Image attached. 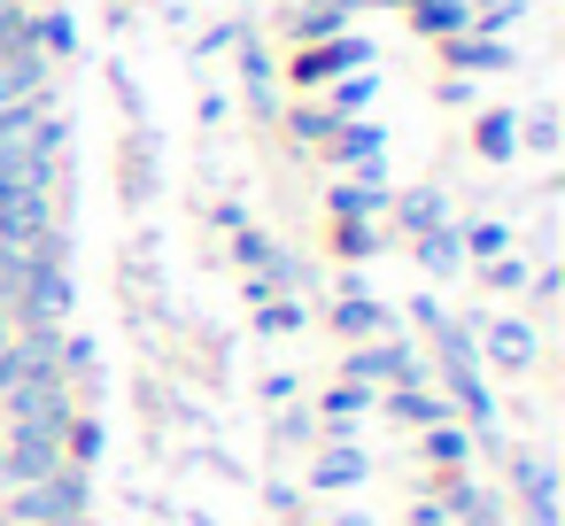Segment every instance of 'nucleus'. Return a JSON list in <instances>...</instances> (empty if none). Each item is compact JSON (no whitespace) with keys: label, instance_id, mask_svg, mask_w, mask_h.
Here are the masks:
<instances>
[{"label":"nucleus","instance_id":"36","mask_svg":"<svg viewBox=\"0 0 565 526\" xmlns=\"http://www.w3.org/2000/svg\"><path fill=\"white\" fill-rule=\"evenodd\" d=\"M241 40H248L241 24H210V32H202V47H210V55H217V47H241Z\"/></svg>","mask_w":565,"mask_h":526},{"label":"nucleus","instance_id":"31","mask_svg":"<svg viewBox=\"0 0 565 526\" xmlns=\"http://www.w3.org/2000/svg\"><path fill=\"white\" fill-rule=\"evenodd\" d=\"M271 248H279L271 233H233V264H241V271H256V264H264Z\"/></svg>","mask_w":565,"mask_h":526},{"label":"nucleus","instance_id":"35","mask_svg":"<svg viewBox=\"0 0 565 526\" xmlns=\"http://www.w3.org/2000/svg\"><path fill=\"white\" fill-rule=\"evenodd\" d=\"M403 526H449V511H441V503H434V495H418V503H411V518H403Z\"/></svg>","mask_w":565,"mask_h":526},{"label":"nucleus","instance_id":"15","mask_svg":"<svg viewBox=\"0 0 565 526\" xmlns=\"http://www.w3.org/2000/svg\"><path fill=\"white\" fill-rule=\"evenodd\" d=\"M387 225H395L403 240H418V233L449 225V194H441V186H411V194H387Z\"/></svg>","mask_w":565,"mask_h":526},{"label":"nucleus","instance_id":"9","mask_svg":"<svg viewBox=\"0 0 565 526\" xmlns=\"http://www.w3.org/2000/svg\"><path fill=\"white\" fill-rule=\"evenodd\" d=\"M480 333V364H495V372H534V325L526 318H480L472 325Z\"/></svg>","mask_w":565,"mask_h":526},{"label":"nucleus","instance_id":"21","mask_svg":"<svg viewBox=\"0 0 565 526\" xmlns=\"http://www.w3.org/2000/svg\"><path fill=\"white\" fill-rule=\"evenodd\" d=\"M372 101H380V78H372V71H349V78H333V86H326V109H333L341 125H349V117H364Z\"/></svg>","mask_w":565,"mask_h":526},{"label":"nucleus","instance_id":"6","mask_svg":"<svg viewBox=\"0 0 565 526\" xmlns=\"http://www.w3.org/2000/svg\"><path fill=\"white\" fill-rule=\"evenodd\" d=\"M372 402H380V395H372V387H356V379L318 387V402H310V410H318V441H356V426L372 418Z\"/></svg>","mask_w":565,"mask_h":526},{"label":"nucleus","instance_id":"33","mask_svg":"<svg viewBox=\"0 0 565 526\" xmlns=\"http://www.w3.org/2000/svg\"><path fill=\"white\" fill-rule=\"evenodd\" d=\"M295 387H302L295 372H264V379H256V395H264V402H295Z\"/></svg>","mask_w":565,"mask_h":526},{"label":"nucleus","instance_id":"23","mask_svg":"<svg viewBox=\"0 0 565 526\" xmlns=\"http://www.w3.org/2000/svg\"><path fill=\"white\" fill-rule=\"evenodd\" d=\"M279 125H287V132H295V148H326V140H333V132H341V117H333V109H326V101H310V109H287V117H279Z\"/></svg>","mask_w":565,"mask_h":526},{"label":"nucleus","instance_id":"16","mask_svg":"<svg viewBox=\"0 0 565 526\" xmlns=\"http://www.w3.org/2000/svg\"><path fill=\"white\" fill-rule=\"evenodd\" d=\"M411 256H418V271H426V279H457V271L472 264L457 225H434V233H418V240H411Z\"/></svg>","mask_w":565,"mask_h":526},{"label":"nucleus","instance_id":"38","mask_svg":"<svg viewBox=\"0 0 565 526\" xmlns=\"http://www.w3.org/2000/svg\"><path fill=\"white\" fill-rule=\"evenodd\" d=\"M326 526H372V518H364V511H341V518H326Z\"/></svg>","mask_w":565,"mask_h":526},{"label":"nucleus","instance_id":"17","mask_svg":"<svg viewBox=\"0 0 565 526\" xmlns=\"http://www.w3.org/2000/svg\"><path fill=\"white\" fill-rule=\"evenodd\" d=\"M418 457H426L434 472H465V464H472V426H465V418L426 426V433H418Z\"/></svg>","mask_w":565,"mask_h":526},{"label":"nucleus","instance_id":"34","mask_svg":"<svg viewBox=\"0 0 565 526\" xmlns=\"http://www.w3.org/2000/svg\"><path fill=\"white\" fill-rule=\"evenodd\" d=\"M526 140H534V148H557V117L534 109V117H526Z\"/></svg>","mask_w":565,"mask_h":526},{"label":"nucleus","instance_id":"3","mask_svg":"<svg viewBox=\"0 0 565 526\" xmlns=\"http://www.w3.org/2000/svg\"><path fill=\"white\" fill-rule=\"evenodd\" d=\"M71 310H78V279H71V264H32V279H24V294H17V325H47V333H63Z\"/></svg>","mask_w":565,"mask_h":526},{"label":"nucleus","instance_id":"4","mask_svg":"<svg viewBox=\"0 0 565 526\" xmlns=\"http://www.w3.org/2000/svg\"><path fill=\"white\" fill-rule=\"evenodd\" d=\"M426 495L449 511V526H503V518H511L503 487H480L472 472H434V480H426Z\"/></svg>","mask_w":565,"mask_h":526},{"label":"nucleus","instance_id":"12","mask_svg":"<svg viewBox=\"0 0 565 526\" xmlns=\"http://www.w3.org/2000/svg\"><path fill=\"white\" fill-rule=\"evenodd\" d=\"M326 325H333V333H341V341L356 348V341H380V333H395V310H387L380 294H364V287H349V294H341V302L326 310Z\"/></svg>","mask_w":565,"mask_h":526},{"label":"nucleus","instance_id":"2","mask_svg":"<svg viewBox=\"0 0 565 526\" xmlns=\"http://www.w3.org/2000/svg\"><path fill=\"white\" fill-rule=\"evenodd\" d=\"M341 379H356V387H372V395H387V387H434L426 348H418V341H403V333L356 341V348L341 356Z\"/></svg>","mask_w":565,"mask_h":526},{"label":"nucleus","instance_id":"1","mask_svg":"<svg viewBox=\"0 0 565 526\" xmlns=\"http://www.w3.org/2000/svg\"><path fill=\"white\" fill-rule=\"evenodd\" d=\"M0 511H9L17 526H71V518H94V472L63 464V472L32 480V487H9V495H0Z\"/></svg>","mask_w":565,"mask_h":526},{"label":"nucleus","instance_id":"32","mask_svg":"<svg viewBox=\"0 0 565 526\" xmlns=\"http://www.w3.org/2000/svg\"><path fill=\"white\" fill-rule=\"evenodd\" d=\"M264 503H271L279 518H302V487H295V480H271V487H264Z\"/></svg>","mask_w":565,"mask_h":526},{"label":"nucleus","instance_id":"25","mask_svg":"<svg viewBox=\"0 0 565 526\" xmlns=\"http://www.w3.org/2000/svg\"><path fill=\"white\" fill-rule=\"evenodd\" d=\"M387 248V225H333V256L341 264H372Z\"/></svg>","mask_w":565,"mask_h":526},{"label":"nucleus","instance_id":"40","mask_svg":"<svg viewBox=\"0 0 565 526\" xmlns=\"http://www.w3.org/2000/svg\"><path fill=\"white\" fill-rule=\"evenodd\" d=\"M71 526H94V518H71Z\"/></svg>","mask_w":565,"mask_h":526},{"label":"nucleus","instance_id":"7","mask_svg":"<svg viewBox=\"0 0 565 526\" xmlns=\"http://www.w3.org/2000/svg\"><path fill=\"white\" fill-rule=\"evenodd\" d=\"M364 480H372V457H364L356 441H318L302 495H349V487H364Z\"/></svg>","mask_w":565,"mask_h":526},{"label":"nucleus","instance_id":"39","mask_svg":"<svg viewBox=\"0 0 565 526\" xmlns=\"http://www.w3.org/2000/svg\"><path fill=\"white\" fill-rule=\"evenodd\" d=\"M0 526H17V518H9V511H0Z\"/></svg>","mask_w":565,"mask_h":526},{"label":"nucleus","instance_id":"26","mask_svg":"<svg viewBox=\"0 0 565 526\" xmlns=\"http://www.w3.org/2000/svg\"><path fill=\"white\" fill-rule=\"evenodd\" d=\"M310 325V310H302V294H271V302H256V333H302Z\"/></svg>","mask_w":565,"mask_h":526},{"label":"nucleus","instance_id":"30","mask_svg":"<svg viewBox=\"0 0 565 526\" xmlns=\"http://www.w3.org/2000/svg\"><path fill=\"white\" fill-rule=\"evenodd\" d=\"M457 233H465V256H480V264L511 248V225H495V217H480V225H457Z\"/></svg>","mask_w":565,"mask_h":526},{"label":"nucleus","instance_id":"11","mask_svg":"<svg viewBox=\"0 0 565 526\" xmlns=\"http://www.w3.org/2000/svg\"><path fill=\"white\" fill-rule=\"evenodd\" d=\"M326 217L333 225H387V179H333Z\"/></svg>","mask_w":565,"mask_h":526},{"label":"nucleus","instance_id":"18","mask_svg":"<svg viewBox=\"0 0 565 526\" xmlns=\"http://www.w3.org/2000/svg\"><path fill=\"white\" fill-rule=\"evenodd\" d=\"M441 55L457 78L465 71H511V40H488V32H457V40H441Z\"/></svg>","mask_w":565,"mask_h":526},{"label":"nucleus","instance_id":"10","mask_svg":"<svg viewBox=\"0 0 565 526\" xmlns=\"http://www.w3.org/2000/svg\"><path fill=\"white\" fill-rule=\"evenodd\" d=\"M326 155H333L341 171H356V179H387V140H380L372 117H349V125L326 140Z\"/></svg>","mask_w":565,"mask_h":526},{"label":"nucleus","instance_id":"27","mask_svg":"<svg viewBox=\"0 0 565 526\" xmlns=\"http://www.w3.org/2000/svg\"><path fill=\"white\" fill-rule=\"evenodd\" d=\"M534 9V0H472V32H488V40H503L519 17Z\"/></svg>","mask_w":565,"mask_h":526},{"label":"nucleus","instance_id":"8","mask_svg":"<svg viewBox=\"0 0 565 526\" xmlns=\"http://www.w3.org/2000/svg\"><path fill=\"white\" fill-rule=\"evenodd\" d=\"M241 94H248V117H256V125H279V117H287L279 63H271V47H256V40H241Z\"/></svg>","mask_w":565,"mask_h":526},{"label":"nucleus","instance_id":"24","mask_svg":"<svg viewBox=\"0 0 565 526\" xmlns=\"http://www.w3.org/2000/svg\"><path fill=\"white\" fill-rule=\"evenodd\" d=\"M32 40H40V55H47V63H71V55H78V24H71V17H55V9H40Z\"/></svg>","mask_w":565,"mask_h":526},{"label":"nucleus","instance_id":"5","mask_svg":"<svg viewBox=\"0 0 565 526\" xmlns=\"http://www.w3.org/2000/svg\"><path fill=\"white\" fill-rule=\"evenodd\" d=\"M372 63V40H356V32H341V40H326V47H295V63H287V78L302 86V94H326L333 78H349V71H364Z\"/></svg>","mask_w":565,"mask_h":526},{"label":"nucleus","instance_id":"22","mask_svg":"<svg viewBox=\"0 0 565 526\" xmlns=\"http://www.w3.org/2000/svg\"><path fill=\"white\" fill-rule=\"evenodd\" d=\"M472 148H480L488 163H511V155H519V117H511V109H488V117L472 125Z\"/></svg>","mask_w":565,"mask_h":526},{"label":"nucleus","instance_id":"19","mask_svg":"<svg viewBox=\"0 0 565 526\" xmlns=\"http://www.w3.org/2000/svg\"><path fill=\"white\" fill-rule=\"evenodd\" d=\"M356 24V9H341V0H302V17L287 24L295 32V47H326V40H341Z\"/></svg>","mask_w":565,"mask_h":526},{"label":"nucleus","instance_id":"13","mask_svg":"<svg viewBox=\"0 0 565 526\" xmlns=\"http://www.w3.org/2000/svg\"><path fill=\"white\" fill-rule=\"evenodd\" d=\"M55 94V63L40 47H17V55H0V109H17V101H47Z\"/></svg>","mask_w":565,"mask_h":526},{"label":"nucleus","instance_id":"29","mask_svg":"<svg viewBox=\"0 0 565 526\" xmlns=\"http://www.w3.org/2000/svg\"><path fill=\"white\" fill-rule=\"evenodd\" d=\"M480 287H488V294H519V287H526V256H511V248L488 256V264H480Z\"/></svg>","mask_w":565,"mask_h":526},{"label":"nucleus","instance_id":"20","mask_svg":"<svg viewBox=\"0 0 565 526\" xmlns=\"http://www.w3.org/2000/svg\"><path fill=\"white\" fill-rule=\"evenodd\" d=\"M411 24L426 40H457V32H472V0H411Z\"/></svg>","mask_w":565,"mask_h":526},{"label":"nucleus","instance_id":"37","mask_svg":"<svg viewBox=\"0 0 565 526\" xmlns=\"http://www.w3.org/2000/svg\"><path fill=\"white\" fill-rule=\"evenodd\" d=\"M210 217H217V225H225V233H248V210H241V202H217V210H210Z\"/></svg>","mask_w":565,"mask_h":526},{"label":"nucleus","instance_id":"28","mask_svg":"<svg viewBox=\"0 0 565 526\" xmlns=\"http://www.w3.org/2000/svg\"><path fill=\"white\" fill-rule=\"evenodd\" d=\"M271 441H279V449H310V441H318V410H310V402H287L279 426H271Z\"/></svg>","mask_w":565,"mask_h":526},{"label":"nucleus","instance_id":"14","mask_svg":"<svg viewBox=\"0 0 565 526\" xmlns=\"http://www.w3.org/2000/svg\"><path fill=\"white\" fill-rule=\"evenodd\" d=\"M372 410H380V418H395V426H411V433H426V426H441V418H457L441 387H387V395H380Z\"/></svg>","mask_w":565,"mask_h":526}]
</instances>
